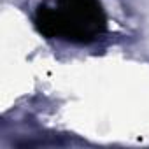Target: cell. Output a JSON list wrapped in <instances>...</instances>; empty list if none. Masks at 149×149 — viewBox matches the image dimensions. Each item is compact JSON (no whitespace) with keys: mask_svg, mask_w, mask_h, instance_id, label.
I'll return each instance as SVG.
<instances>
[{"mask_svg":"<svg viewBox=\"0 0 149 149\" xmlns=\"http://www.w3.org/2000/svg\"><path fill=\"white\" fill-rule=\"evenodd\" d=\"M58 37L91 42L107 30V18L98 0H58Z\"/></svg>","mask_w":149,"mask_h":149,"instance_id":"cell-1","label":"cell"}]
</instances>
